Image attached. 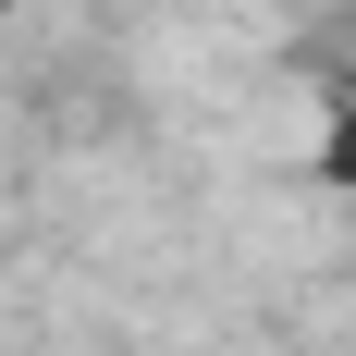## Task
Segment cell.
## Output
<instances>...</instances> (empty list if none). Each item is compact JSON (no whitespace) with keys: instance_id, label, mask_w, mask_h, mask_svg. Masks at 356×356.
<instances>
[{"instance_id":"cell-1","label":"cell","mask_w":356,"mask_h":356,"mask_svg":"<svg viewBox=\"0 0 356 356\" xmlns=\"http://www.w3.org/2000/svg\"><path fill=\"white\" fill-rule=\"evenodd\" d=\"M320 172H332V184H356V111L332 123V147H320Z\"/></svg>"}]
</instances>
